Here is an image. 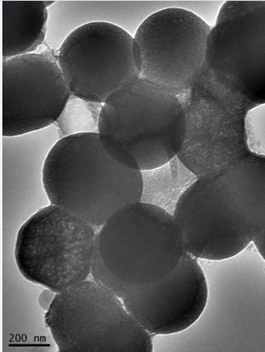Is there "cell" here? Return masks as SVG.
<instances>
[{
	"instance_id": "1",
	"label": "cell",
	"mask_w": 265,
	"mask_h": 352,
	"mask_svg": "<svg viewBox=\"0 0 265 352\" xmlns=\"http://www.w3.org/2000/svg\"><path fill=\"white\" fill-rule=\"evenodd\" d=\"M185 252L173 215L161 206L135 202L97 231L91 275L124 300L172 273Z\"/></svg>"
},
{
	"instance_id": "2",
	"label": "cell",
	"mask_w": 265,
	"mask_h": 352,
	"mask_svg": "<svg viewBox=\"0 0 265 352\" xmlns=\"http://www.w3.org/2000/svg\"><path fill=\"white\" fill-rule=\"evenodd\" d=\"M51 205L100 229L122 208L141 201L142 173L123 166L106 152L97 132H80L58 141L42 170Z\"/></svg>"
},
{
	"instance_id": "3",
	"label": "cell",
	"mask_w": 265,
	"mask_h": 352,
	"mask_svg": "<svg viewBox=\"0 0 265 352\" xmlns=\"http://www.w3.org/2000/svg\"><path fill=\"white\" fill-rule=\"evenodd\" d=\"M97 126L106 152L123 166L141 173L178 157L187 135L181 100L140 78L111 96L100 110Z\"/></svg>"
},
{
	"instance_id": "4",
	"label": "cell",
	"mask_w": 265,
	"mask_h": 352,
	"mask_svg": "<svg viewBox=\"0 0 265 352\" xmlns=\"http://www.w3.org/2000/svg\"><path fill=\"white\" fill-rule=\"evenodd\" d=\"M61 352H151L152 335L123 300L95 280L56 293L45 316Z\"/></svg>"
},
{
	"instance_id": "5",
	"label": "cell",
	"mask_w": 265,
	"mask_h": 352,
	"mask_svg": "<svg viewBox=\"0 0 265 352\" xmlns=\"http://www.w3.org/2000/svg\"><path fill=\"white\" fill-rule=\"evenodd\" d=\"M178 98L187 135L177 157L198 179L214 177L251 151L246 120L255 107L217 82L208 64L198 83Z\"/></svg>"
},
{
	"instance_id": "6",
	"label": "cell",
	"mask_w": 265,
	"mask_h": 352,
	"mask_svg": "<svg viewBox=\"0 0 265 352\" xmlns=\"http://www.w3.org/2000/svg\"><path fill=\"white\" fill-rule=\"evenodd\" d=\"M96 228L59 206L42 208L21 227L14 258L33 284L59 293L92 273Z\"/></svg>"
},
{
	"instance_id": "7",
	"label": "cell",
	"mask_w": 265,
	"mask_h": 352,
	"mask_svg": "<svg viewBox=\"0 0 265 352\" xmlns=\"http://www.w3.org/2000/svg\"><path fill=\"white\" fill-rule=\"evenodd\" d=\"M211 28L183 8L163 9L148 16L132 36L140 78L178 97L189 93L205 71Z\"/></svg>"
},
{
	"instance_id": "8",
	"label": "cell",
	"mask_w": 265,
	"mask_h": 352,
	"mask_svg": "<svg viewBox=\"0 0 265 352\" xmlns=\"http://www.w3.org/2000/svg\"><path fill=\"white\" fill-rule=\"evenodd\" d=\"M134 37L113 23L93 21L74 30L60 47L57 60L71 94L104 104L139 78L132 52Z\"/></svg>"
},
{
	"instance_id": "9",
	"label": "cell",
	"mask_w": 265,
	"mask_h": 352,
	"mask_svg": "<svg viewBox=\"0 0 265 352\" xmlns=\"http://www.w3.org/2000/svg\"><path fill=\"white\" fill-rule=\"evenodd\" d=\"M220 84L254 107L265 104V1H226L207 45Z\"/></svg>"
},
{
	"instance_id": "10",
	"label": "cell",
	"mask_w": 265,
	"mask_h": 352,
	"mask_svg": "<svg viewBox=\"0 0 265 352\" xmlns=\"http://www.w3.org/2000/svg\"><path fill=\"white\" fill-rule=\"evenodd\" d=\"M3 136L44 129L60 118L71 93L49 52L3 61Z\"/></svg>"
},
{
	"instance_id": "11",
	"label": "cell",
	"mask_w": 265,
	"mask_h": 352,
	"mask_svg": "<svg viewBox=\"0 0 265 352\" xmlns=\"http://www.w3.org/2000/svg\"><path fill=\"white\" fill-rule=\"evenodd\" d=\"M208 300V283L199 260L185 252L172 273L154 284L137 287L122 300L148 333L169 335L192 327Z\"/></svg>"
},
{
	"instance_id": "12",
	"label": "cell",
	"mask_w": 265,
	"mask_h": 352,
	"mask_svg": "<svg viewBox=\"0 0 265 352\" xmlns=\"http://www.w3.org/2000/svg\"><path fill=\"white\" fill-rule=\"evenodd\" d=\"M47 17L41 0H3V61L38 49L45 39Z\"/></svg>"
},
{
	"instance_id": "13",
	"label": "cell",
	"mask_w": 265,
	"mask_h": 352,
	"mask_svg": "<svg viewBox=\"0 0 265 352\" xmlns=\"http://www.w3.org/2000/svg\"><path fill=\"white\" fill-rule=\"evenodd\" d=\"M246 127L249 148L253 153L265 156V104L249 111Z\"/></svg>"
},
{
	"instance_id": "14",
	"label": "cell",
	"mask_w": 265,
	"mask_h": 352,
	"mask_svg": "<svg viewBox=\"0 0 265 352\" xmlns=\"http://www.w3.org/2000/svg\"><path fill=\"white\" fill-rule=\"evenodd\" d=\"M253 244L257 250L260 256L265 261V222L262 226L261 230L259 231L255 238L253 239Z\"/></svg>"
},
{
	"instance_id": "15",
	"label": "cell",
	"mask_w": 265,
	"mask_h": 352,
	"mask_svg": "<svg viewBox=\"0 0 265 352\" xmlns=\"http://www.w3.org/2000/svg\"><path fill=\"white\" fill-rule=\"evenodd\" d=\"M45 4L47 8H49L51 6V4L54 3V1H47V0H45Z\"/></svg>"
}]
</instances>
